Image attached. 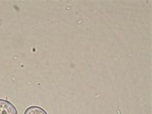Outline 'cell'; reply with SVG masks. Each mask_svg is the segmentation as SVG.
Instances as JSON below:
<instances>
[{
  "label": "cell",
  "mask_w": 152,
  "mask_h": 114,
  "mask_svg": "<svg viewBox=\"0 0 152 114\" xmlns=\"http://www.w3.org/2000/svg\"><path fill=\"white\" fill-rule=\"evenodd\" d=\"M0 114H18V111L10 102L0 99Z\"/></svg>",
  "instance_id": "obj_1"
},
{
  "label": "cell",
  "mask_w": 152,
  "mask_h": 114,
  "mask_svg": "<svg viewBox=\"0 0 152 114\" xmlns=\"http://www.w3.org/2000/svg\"><path fill=\"white\" fill-rule=\"evenodd\" d=\"M24 114H48V113L37 106H31L26 110Z\"/></svg>",
  "instance_id": "obj_2"
}]
</instances>
